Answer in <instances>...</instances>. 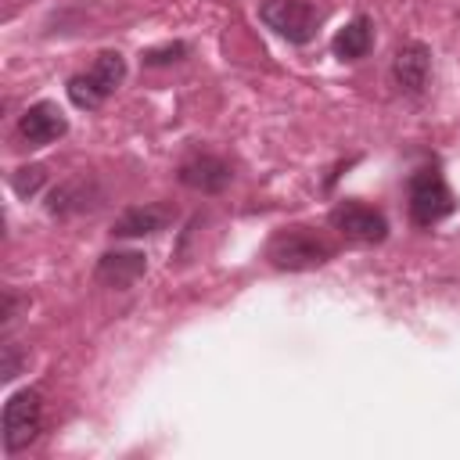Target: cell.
<instances>
[{"mask_svg":"<svg viewBox=\"0 0 460 460\" xmlns=\"http://www.w3.org/2000/svg\"><path fill=\"white\" fill-rule=\"evenodd\" d=\"M14 305H18V298L7 291V295H4V316H0L4 323H11V316H14Z\"/></svg>","mask_w":460,"mask_h":460,"instance_id":"2e32d148","label":"cell"},{"mask_svg":"<svg viewBox=\"0 0 460 460\" xmlns=\"http://www.w3.org/2000/svg\"><path fill=\"white\" fill-rule=\"evenodd\" d=\"M176 219L172 205H133L111 223V237H151Z\"/></svg>","mask_w":460,"mask_h":460,"instance_id":"9c48e42d","label":"cell"},{"mask_svg":"<svg viewBox=\"0 0 460 460\" xmlns=\"http://www.w3.org/2000/svg\"><path fill=\"white\" fill-rule=\"evenodd\" d=\"M428 72H431V50L420 40H406L395 47L392 75L406 93H420L428 86Z\"/></svg>","mask_w":460,"mask_h":460,"instance_id":"ba28073f","label":"cell"},{"mask_svg":"<svg viewBox=\"0 0 460 460\" xmlns=\"http://www.w3.org/2000/svg\"><path fill=\"white\" fill-rule=\"evenodd\" d=\"M456 208L453 190L446 183V176L438 169H417L410 176V219L417 226H435L438 219H446Z\"/></svg>","mask_w":460,"mask_h":460,"instance_id":"277c9868","label":"cell"},{"mask_svg":"<svg viewBox=\"0 0 460 460\" xmlns=\"http://www.w3.org/2000/svg\"><path fill=\"white\" fill-rule=\"evenodd\" d=\"M65 133H68V119H65V111H61L58 104H50V101L29 104V108L22 111V119H18V137H22L29 147H43V144H50V140H58V137H65Z\"/></svg>","mask_w":460,"mask_h":460,"instance_id":"52a82bcc","label":"cell"},{"mask_svg":"<svg viewBox=\"0 0 460 460\" xmlns=\"http://www.w3.org/2000/svg\"><path fill=\"white\" fill-rule=\"evenodd\" d=\"M234 180V169L216 155H194L180 165V183L201 194H219Z\"/></svg>","mask_w":460,"mask_h":460,"instance_id":"30bf717a","label":"cell"},{"mask_svg":"<svg viewBox=\"0 0 460 460\" xmlns=\"http://www.w3.org/2000/svg\"><path fill=\"white\" fill-rule=\"evenodd\" d=\"M126 79V58L119 50H101L93 65L68 79V97L75 108H101Z\"/></svg>","mask_w":460,"mask_h":460,"instance_id":"7a4b0ae2","label":"cell"},{"mask_svg":"<svg viewBox=\"0 0 460 460\" xmlns=\"http://www.w3.org/2000/svg\"><path fill=\"white\" fill-rule=\"evenodd\" d=\"M43 180H47L43 165H25V169H18V172L11 176V187H14L18 198H32V194L43 187Z\"/></svg>","mask_w":460,"mask_h":460,"instance_id":"4fadbf2b","label":"cell"},{"mask_svg":"<svg viewBox=\"0 0 460 460\" xmlns=\"http://www.w3.org/2000/svg\"><path fill=\"white\" fill-rule=\"evenodd\" d=\"M144 270H147V259H144L140 252H104V255L97 259L93 277H97V284H104V288L126 291V288H133V284L144 277Z\"/></svg>","mask_w":460,"mask_h":460,"instance_id":"8fae6325","label":"cell"},{"mask_svg":"<svg viewBox=\"0 0 460 460\" xmlns=\"http://www.w3.org/2000/svg\"><path fill=\"white\" fill-rule=\"evenodd\" d=\"M259 18L266 29H273L288 43H309L323 22V11L313 0H262Z\"/></svg>","mask_w":460,"mask_h":460,"instance_id":"3957f363","label":"cell"},{"mask_svg":"<svg viewBox=\"0 0 460 460\" xmlns=\"http://www.w3.org/2000/svg\"><path fill=\"white\" fill-rule=\"evenodd\" d=\"M370 47H374V25H370V18H363V14H356V18H352L345 29H338L334 40H331L334 58H341V61H359V58L370 54Z\"/></svg>","mask_w":460,"mask_h":460,"instance_id":"7c38bea8","label":"cell"},{"mask_svg":"<svg viewBox=\"0 0 460 460\" xmlns=\"http://www.w3.org/2000/svg\"><path fill=\"white\" fill-rule=\"evenodd\" d=\"M18 363H22V359H18V345H4V367H0V377L11 381V377L18 374Z\"/></svg>","mask_w":460,"mask_h":460,"instance_id":"9a60e30c","label":"cell"},{"mask_svg":"<svg viewBox=\"0 0 460 460\" xmlns=\"http://www.w3.org/2000/svg\"><path fill=\"white\" fill-rule=\"evenodd\" d=\"M187 54V43H165V47H151L144 50V65H169V61H180Z\"/></svg>","mask_w":460,"mask_h":460,"instance_id":"5bb4252c","label":"cell"},{"mask_svg":"<svg viewBox=\"0 0 460 460\" xmlns=\"http://www.w3.org/2000/svg\"><path fill=\"white\" fill-rule=\"evenodd\" d=\"M43 424V399L36 388H22L4 402V449L18 453L25 449Z\"/></svg>","mask_w":460,"mask_h":460,"instance_id":"5b68a950","label":"cell"},{"mask_svg":"<svg viewBox=\"0 0 460 460\" xmlns=\"http://www.w3.org/2000/svg\"><path fill=\"white\" fill-rule=\"evenodd\" d=\"M331 226L356 244H381L388 237V219L381 208L363 205V201H341L331 208Z\"/></svg>","mask_w":460,"mask_h":460,"instance_id":"8992f818","label":"cell"},{"mask_svg":"<svg viewBox=\"0 0 460 460\" xmlns=\"http://www.w3.org/2000/svg\"><path fill=\"white\" fill-rule=\"evenodd\" d=\"M331 255H334V244H331L323 234L309 230V226H284V230H277V234L270 237V244H266L270 266L288 270V273L316 270V266H323Z\"/></svg>","mask_w":460,"mask_h":460,"instance_id":"6da1fadb","label":"cell"}]
</instances>
